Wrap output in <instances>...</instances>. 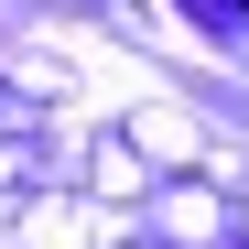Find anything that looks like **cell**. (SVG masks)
Returning a JSON list of instances; mask_svg holds the SVG:
<instances>
[{
  "label": "cell",
  "instance_id": "obj_1",
  "mask_svg": "<svg viewBox=\"0 0 249 249\" xmlns=\"http://www.w3.org/2000/svg\"><path fill=\"white\" fill-rule=\"evenodd\" d=\"M238 11H249V0H238Z\"/></svg>",
  "mask_w": 249,
  "mask_h": 249
}]
</instances>
